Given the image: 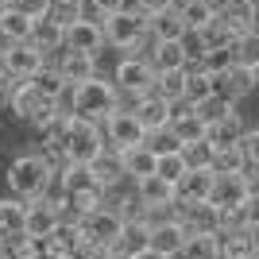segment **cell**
I'll return each mask as SVG.
<instances>
[{
	"mask_svg": "<svg viewBox=\"0 0 259 259\" xmlns=\"http://www.w3.org/2000/svg\"><path fill=\"white\" fill-rule=\"evenodd\" d=\"M251 240H255V251H259V225L251 228Z\"/></svg>",
	"mask_w": 259,
	"mask_h": 259,
	"instance_id": "56",
	"label": "cell"
},
{
	"mask_svg": "<svg viewBox=\"0 0 259 259\" xmlns=\"http://www.w3.org/2000/svg\"><path fill=\"white\" fill-rule=\"evenodd\" d=\"M89 170H93V178H97L105 190H116V186L128 182V174H124V155H120L116 147H108V143L89 159Z\"/></svg>",
	"mask_w": 259,
	"mask_h": 259,
	"instance_id": "14",
	"label": "cell"
},
{
	"mask_svg": "<svg viewBox=\"0 0 259 259\" xmlns=\"http://www.w3.org/2000/svg\"><path fill=\"white\" fill-rule=\"evenodd\" d=\"M190 170L182 159V151H166V155H155V174L159 178H166V182H178L182 174Z\"/></svg>",
	"mask_w": 259,
	"mask_h": 259,
	"instance_id": "39",
	"label": "cell"
},
{
	"mask_svg": "<svg viewBox=\"0 0 259 259\" xmlns=\"http://www.w3.org/2000/svg\"><path fill=\"white\" fill-rule=\"evenodd\" d=\"M43 66H47V54L39 51L31 39H27V43H8L4 47V74L8 77L27 81V77H31L35 70H43Z\"/></svg>",
	"mask_w": 259,
	"mask_h": 259,
	"instance_id": "10",
	"label": "cell"
},
{
	"mask_svg": "<svg viewBox=\"0 0 259 259\" xmlns=\"http://www.w3.org/2000/svg\"><path fill=\"white\" fill-rule=\"evenodd\" d=\"M108 259H136V255H124V251H108Z\"/></svg>",
	"mask_w": 259,
	"mask_h": 259,
	"instance_id": "55",
	"label": "cell"
},
{
	"mask_svg": "<svg viewBox=\"0 0 259 259\" xmlns=\"http://www.w3.org/2000/svg\"><path fill=\"white\" fill-rule=\"evenodd\" d=\"M244 186H248V197H259V166H244Z\"/></svg>",
	"mask_w": 259,
	"mask_h": 259,
	"instance_id": "51",
	"label": "cell"
},
{
	"mask_svg": "<svg viewBox=\"0 0 259 259\" xmlns=\"http://www.w3.org/2000/svg\"><path fill=\"white\" fill-rule=\"evenodd\" d=\"M12 8H20L31 20H43L47 12H51V0H12Z\"/></svg>",
	"mask_w": 259,
	"mask_h": 259,
	"instance_id": "47",
	"label": "cell"
},
{
	"mask_svg": "<svg viewBox=\"0 0 259 259\" xmlns=\"http://www.w3.org/2000/svg\"><path fill=\"white\" fill-rule=\"evenodd\" d=\"M143 35H147V16H143L140 8L124 4L120 12L105 16V43L112 47V51H124V54H132V47L140 43Z\"/></svg>",
	"mask_w": 259,
	"mask_h": 259,
	"instance_id": "3",
	"label": "cell"
},
{
	"mask_svg": "<svg viewBox=\"0 0 259 259\" xmlns=\"http://www.w3.org/2000/svg\"><path fill=\"white\" fill-rule=\"evenodd\" d=\"M4 105H8V112H12L16 120H23V124H31V128H35L39 120H47L54 108H58V101H47L43 93L31 85V81H16Z\"/></svg>",
	"mask_w": 259,
	"mask_h": 259,
	"instance_id": "6",
	"label": "cell"
},
{
	"mask_svg": "<svg viewBox=\"0 0 259 259\" xmlns=\"http://www.w3.org/2000/svg\"><path fill=\"white\" fill-rule=\"evenodd\" d=\"M132 8H140L143 16H151V12H159V8H170V4H178V0H128Z\"/></svg>",
	"mask_w": 259,
	"mask_h": 259,
	"instance_id": "50",
	"label": "cell"
},
{
	"mask_svg": "<svg viewBox=\"0 0 259 259\" xmlns=\"http://www.w3.org/2000/svg\"><path fill=\"white\" fill-rule=\"evenodd\" d=\"M120 155H124V174H128V182L155 174V151L147 143H136V147H128V151H120Z\"/></svg>",
	"mask_w": 259,
	"mask_h": 259,
	"instance_id": "29",
	"label": "cell"
},
{
	"mask_svg": "<svg viewBox=\"0 0 259 259\" xmlns=\"http://www.w3.org/2000/svg\"><path fill=\"white\" fill-rule=\"evenodd\" d=\"M182 159L190 170H201V166H209L213 162V143L209 140H194V143H182Z\"/></svg>",
	"mask_w": 259,
	"mask_h": 259,
	"instance_id": "41",
	"label": "cell"
},
{
	"mask_svg": "<svg viewBox=\"0 0 259 259\" xmlns=\"http://www.w3.org/2000/svg\"><path fill=\"white\" fill-rule=\"evenodd\" d=\"M23 209H27V201H20V197H0V236L23 232Z\"/></svg>",
	"mask_w": 259,
	"mask_h": 259,
	"instance_id": "35",
	"label": "cell"
},
{
	"mask_svg": "<svg viewBox=\"0 0 259 259\" xmlns=\"http://www.w3.org/2000/svg\"><path fill=\"white\" fill-rule=\"evenodd\" d=\"M182 244H186V228L178 225V217L151 225V251H159V255H178Z\"/></svg>",
	"mask_w": 259,
	"mask_h": 259,
	"instance_id": "19",
	"label": "cell"
},
{
	"mask_svg": "<svg viewBox=\"0 0 259 259\" xmlns=\"http://www.w3.org/2000/svg\"><path fill=\"white\" fill-rule=\"evenodd\" d=\"M178 259H221V244H217V232H190L178 251Z\"/></svg>",
	"mask_w": 259,
	"mask_h": 259,
	"instance_id": "30",
	"label": "cell"
},
{
	"mask_svg": "<svg viewBox=\"0 0 259 259\" xmlns=\"http://www.w3.org/2000/svg\"><path fill=\"white\" fill-rule=\"evenodd\" d=\"M136 259H170V255H159V251H151V248H147V251H140Z\"/></svg>",
	"mask_w": 259,
	"mask_h": 259,
	"instance_id": "53",
	"label": "cell"
},
{
	"mask_svg": "<svg viewBox=\"0 0 259 259\" xmlns=\"http://www.w3.org/2000/svg\"><path fill=\"white\" fill-rule=\"evenodd\" d=\"M251 89H255V70H248V66H240V62H232L228 70L213 74V93L232 101V105H236L240 97H248Z\"/></svg>",
	"mask_w": 259,
	"mask_h": 259,
	"instance_id": "12",
	"label": "cell"
},
{
	"mask_svg": "<svg viewBox=\"0 0 259 259\" xmlns=\"http://www.w3.org/2000/svg\"><path fill=\"white\" fill-rule=\"evenodd\" d=\"M66 51H81V54L101 58V54L112 51V47L105 43V27H101V23L74 20V23H66Z\"/></svg>",
	"mask_w": 259,
	"mask_h": 259,
	"instance_id": "11",
	"label": "cell"
},
{
	"mask_svg": "<svg viewBox=\"0 0 259 259\" xmlns=\"http://www.w3.org/2000/svg\"><path fill=\"white\" fill-rule=\"evenodd\" d=\"M201 39H205V47L209 51H217V47H232V39H236V31L228 27L221 16H213V20L201 27Z\"/></svg>",
	"mask_w": 259,
	"mask_h": 259,
	"instance_id": "38",
	"label": "cell"
},
{
	"mask_svg": "<svg viewBox=\"0 0 259 259\" xmlns=\"http://www.w3.org/2000/svg\"><path fill=\"white\" fill-rule=\"evenodd\" d=\"M47 62H54L58 66V74L66 77V85H77V81H85V77H93V74H101L97 70V58L93 54H81V51H58L54 58H47Z\"/></svg>",
	"mask_w": 259,
	"mask_h": 259,
	"instance_id": "15",
	"label": "cell"
},
{
	"mask_svg": "<svg viewBox=\"0 0 259 259\" xmlns=\"http://www.w3.org/2000/svg\"><path fill=\"white\" fill-rule=\"evenodd\" d=\"M205 4H209L213 12H225V8H228V0H205Z\"/></svg>",
	"mask_w": 259,
	"mask_h": 259,
	"instance_id": "54",
	"label": "cell"
},
{
	"mask_svg": "<svg viewBox=\"0 0 259 259\" xmlns=\"http://www.w3.org/2000/svg\"><path fill=\"white\" fill-rule=\"evenodd\" d=\"M213 93V74H209L201 62H190L186 66V101H201V97H209Z\"/></svg>",
	"mask_w": 259,
	"mask_h": 259,
	"instance_id": "33",
	"label": "cell"
},
{
	"mask_svg": "<svg viewBox=\"0 0 259 259\" xmlns=\"http://www.w3.org/2000/svg\"><path fill=\"white\" fill-rule=\"evenodd\" d=\"M151 248V225L147 221H124L112 251H124V255H140V251Z\"/></svg>",
	"mask_w": 259,
	"mask_h": 259,
	"instance_id": "22",
	"label": "cell"
},
{
	"mask_svg": "<svg viewBox=\"0 0 259 259\" xmlns=\"http://www.w3.org/2000/svg\"><path fill=\"white\" fill-rule=\"evenodd\" d=\"M174 217L178 225L190 232H221V209L213 201H174Z\"/></svg>",
	"mask_w": 259,
	"mask_h": 259,
	"instance_id": "9",
	"label": "cell"
},
{
	"mask_svg": "<svg viewBox=\"0 0 259 259\" xmlns=\"http://www.w3.org/2000/svg\"><path fill=\"white\" fill-rule=\"evenodd\" d=\"M27 81H31V85L39 89V93H43L47 101H58V97L66 93V77L58 74V66H54V62H47L43 70H35V74L27 77Z\"/></svg>",
	"mask_w": 259,
	"mask_h": 259,
	"instance_id": "32",
	"label": "cell"
},
{
	"mask_svg": "<svg viewBox=\"0 0 259 259\" xmlns=\"http://www.w3.org/2000/svg\"><path fill=\"white\" fill-rule=\"evenodd\" d=\"M128 108L136 112V120H140L147 132L166 128V124H170V101H162L155 89H147V93H140V97H132Z\"/></svg>",
	"mask_w": 259,
	"mask_h": 259,
	"instance_id": "13",
	"label": "cell"
},
{
	"mask_svg": "<svg viewBox=\"0 0 259 259\" xmlns=\"http://www.w3.org/2000/svg\"><path fill=\"white\" fill-rule=\"evenodd\" d=\"M31 43L39 47L47 58H54V54L66 47V27H62V23H54L51 16H43V20L31 23Z\"/></svg>",
	"mask_w": 259,
	"mask_h": 259,
	"instance_id": "24",
	"label": "cell"
},
{
	"mask_svg": "<svg viewBox=\"0 0 259 259\" xmlns=\"http://www.w3.org/2000/svg\"><path fill=\"white\" fill-rule=\"evenodd\" d=\"M232 62L248 66V70H259V27L232 39Z\"/></svg>",
	"mask_w": 259,
	"mask_h": 259,
	"instance_id": "34",
	"label": "cell"
},
{
	"mask_svg": "<svg viewBox=\"0 0 259 259\" xmlns=\"http://www.w3.org/2000/svg\"><path fill=\"white\" fill-rule=\"evenodd\" d=\"M217 174L209 166L201 170H186L178 182H174V201H209V190H213Z\"/></svg>",
	"mask_w": 259,
	"mask_h": 259,
	"instance_id": "17",
	"label": "cell"
},
{
	"mask_svg": "<svg viewBox=\"0 0 259 259\" xmlns=\"http://www.w3.org/2000/svg\"><path fill=\"white\" fill-rule=\"evenodd\" d=\"M232 108H236V105H232V101H225V97H217V93H209V97H201V101H197V105H194V112H197V116H201V120H205V124H213V120L228 116Z\"/></svg>",
	"mask_w": 259,
	"mask_h": 259,
	"instance_id": "40",
	"label": "cell"
},
{
	"mask_svg": "<svg viewBox=\"0 0 259 259\" xmlns=\"http://www.w3.org/2000/svg\"><path fill=\"white\" fill-rule=\"evenodd\" d=\"M143 143H147V147H151L155 155L182 151V143H178V136L170 132V124H166V128H155V132H147V136H143Z\"/></svg>",
	"mask_w": 259,
	"mask_h": 259,
	"instance_id": "43",
	"label": "cell"
},
{
	"mask_svg": "<svg viewBox=\"0 0 259 259\" xmlns=\"http://www.w3.org/2000/svg\"><path fill=\"white\" fill-rule=\"evenodd\" d=\"M4 182H8V194L20 197V201H35L43 197L47 190L54 186V174L35 151H23L4 166Z\"/></svg>",
	"mask_w": 259,
	"mask_h": 259,
	"instance_id": "2",
	"label": "cell"
},
{
	"mask_svg": "<svg viewBox=\"0 0 259 259\" xmlns=\"http://www.w3.org/2000/svg\"><path fill=\"white\" fill-rule=\"evenodd\" d=\"M255 89H259V70H255Z\"/></svg>",
	"mask_w": 259,
	"mask_h": 259,
	"instance_id": "58",
	"label": "cell"
},
{
	"mask_svg": "<svg viewBox=\"0 0 259 259\" xmlns=\"http://www.w3.org/2000/svg\"><path fill=\"white\" fill-rule=\"evenodd\" d=\"M132 190L140 194L143 209H151V205H174V182H166V178H159V174L136 178V182H132Z\"/></svg>",
	"mask_w": 259,
	"mask_h": 259,
	"instance_id": "20",
	"label": "cell"
},
{
	"mask_svg": "<svg viewBox=\"0 0 259 259\" xmlns=\"http://www.w3.org/2000/svg\"><path fill=\"white\" fill-rule=\"evenodd\" d=\"M147 31H151L155 39H182L186 23H182V16H178V4L151 12V16H147Z\"/></svg>",
	"mask_w": 259,
	"mask_h": 259,
	"instance_id": "27",
	"label": "cell"
},
{
	"mask_svg": "<svg viewBox=\"0 0 259 259\" xmlns=\"http://www.w3.org/2000/svg\"><path fill=\"white\" fill-rule=\"evenodd\" d=\"M108 251H112V248H105V244H93V240L81 236V244H77L74 259H108Z\"/></svg>",
	"mask_w": 259,
	"mask_h": 259,
	"instance_id": "49",
	"label": "cell"
},
{
	"mask_svg": "<svg viewBox=\"0 0 259 259\" xmlns=\"http://www.w3.org/2000/svg\"><path fill=\"white\" fill-rule=\"evenodd\" d=\"M54 182H58V190H62V194H89V190H105V186L93 178L89 162H70V166H66Z\"/></svg>",
	"mask_w": 259,
	"mask_h": 259,
	"instance_id": "25",
	"label": "cell"
},
{
	"mask_svg": "<svg viewBox=\"0 0 259 259\" xmlns=\"http://www.w3.org/2000/svg\"><path fill=\"white\" fill-rule=\"evenodd\" d=\"M8 4H12V0H0V8H8Z\"/></svg>",
	"mask_w": 259,
	"mask_h": 259,
	"instance_id": "57",
	"label": "cell"
},
{
	"mask_svg": "<svg viewBox=\"0 0 259 259\" xmlns=\"http://www.w3.org/2000/svg\"><path fill=\"white\" fill-rule=\"evenodd\" d=\"M31 16H23L20 8H0V35H4V43H27L31 39Z\"/></svg>",
	"mask_w": 259,
	"mask_h": 259,
	"instance_id": "28",
	"label": "cell"
},
{
	"mask_svg": "<svg viewBox=\"0 0 259 259\" xmlns=\"http://www.w3.org/2000/svg\"><path fill=\"white\" fill-rule=\"evenodd\" d=\"M155 93L162 101H182L186 97V70H162V74H155Z\"/></svg>",
	"mask_w": 259,
	"mask_h": 259,
	"instance_id": "36",
	"label": "cell"
},
{
	"mask_svg": "<svg viewBox=\"0 0 259 259\" xmlns=\"http://www.w3.org/2000/svg\"><path fill=\"white\" fill-rule=\"evenodd\" d=\"M35 155H39V159H43L47 166H51V174H54V178H58V174H62L66 166H70V155H66V147H62V143H39V147H35Z\"/></svg>",
	"mask_w": 259,
	"mask_h": 259,
	"instance_id": "42",
	"label": "cell"
},
{
	"mask_svg": "<svg viewBox=\"0 0 259 259\" xmlns=\"http://www.w3.org/2000/svg\"><path fill=\"white\" fill-rule=\"evenodd\" d=\"M178 16H182V23H186V31H201L209 20H213L217 12L209 8L205 0H182L178 4Z\"/></svg>",
	"mask_w": 259,
	"mask_h": 259,
	"instance_id": "37",
	"label": "cell"
},
{
	"mask_svg": "<svg viewBox=\"0 0 259 259\" xmlns=\"http://www.w3.org/2000/svg\"><path fill=\"white\" fill-rule=\"evenodd\" d=\"M147 62L155 66V74H162V70H186V51L178 39H155Z\"/></svg>",
	"mask_w": 259,
	"mask_h": 259,
	"instance_id": "26",
	"label": "cell"
},
{
	"mask_svg": "<svg viewBox=\"0 0 259 259\" xmlns=\"http://www.w3.org/2000/svg\"><path fill=\"white\" fill-rule=\"evenodd\" d=\"M62 147H66V155H70V162H89L101 147H105V132H101L97 120L70 116V128H66Z\"/></svg>",
	"mask_w": 259,
	"mask_h": 259,
	"instance_id": "5",
	"label": "cell"
},
{
	"mask_svg": "<svg viewBox=\"0 0 259 259\" xmlns=\"http://www.w3.org/2000/svg\"><path fill=\"white\" fill-rule=\"evenodd\" d=\"M58 108L101 124L108 112L120 108V89L112 85V77L93 74V77H85V81H77V85H66V93L58 97Z\"/></svg>",
	"mask_w": 259,
	"mask_h": 259,
	"instance_id": "1",
	"label": "cell"
},
{
	"mask_svg": "<svg viewBox=\"0 0 259 259\" xmlns=\"http://www.w3.org/2000/svg\"><path fill=\"white\" fill-rule=\"evenodd\" d=\"M201 66H205L209 74H221V70H228V66H232V47H217V51H205Z\"/></svg>",
	"mask_w": 259,
	"mask_h": 259,
	"instance_id": "45",
	"label": "cell"
},
{
	"mask_svg": "<svg viewBox=\"0 0 259 259\" xmlns=\"http://www.w3.org/2000/svg\"><path fill=\"white\" fill-rule=\"evenodd\" d=\"M240 147H244V159H248V166H259V128H248V132H244Z\"/></svg>",
	"mask_w": 259,
	"mask_h": 259,
	"instance_id": "46",
	"label": "cell"
},
{
	"mask_svg": "<svg viewBox=\"0 0 259 259\" xmlns=\"http://www.w3.org/2000/svg\"><path fill=\"white\" fill-rule=\"evenodd\" d=\"M178 43H182V51H186V66H190V62H201V58H205V51H209L205 39H201V31H186Z\"/></svg>",
	"mask_w": 259,
	"mask_h": 259,
	"instance_id": "44",
	"label": "cell"
},
{
	"mask_svg": "<svg viewBox=\"0 0 259 259\" xmlns=\"http://www.w3.org/2000/svg\"><path fill=\"white\" fill-rule=\"evenodd\" d=\"M248 197V186H244V174H217L213 178V190H209V201H213L221 213L228 209H240Z\"/></svg>",
	"mask_w": 259,
	"mask_h": 259,
	"instance_id": "16",
	"label": "cell"
},
{
	"mask_svg": "<svg viewBox=\"0 0 259 259\" xmlns=\"http://www.w3.org/2000/svg\"><path fill=\"white\" fill-rule=\"evenodd\" d=\"M77 225H81V236L93 240V244H105V248H112L120 236V228H124V221H120V213L112 205H97L93 213L77 217Z\"/></svg>",
	"mask_w": 259,
	"mask_h": 259,
	"instance_id": "8",
	"label": "cell"
},
{
	"mask_svg": "<svg viewBox=\"0 0 259 259\" xmlns=\"http://www.w3.org/2000/svg\"><path fill=\"white\" fill-rule=\"evenodd\" d=\"M101 132H105V143H108V147H116V151H128V147L143 143V136H147V128L136 120V112L124 108V105L101 120Z\"/></svg>",
	"mask_w": 259,
	"mask_h": 259,
	"instance_id": "7",
	"label": "cell"
},
{
	"mask_svg": "<svg viewBox=\"0 0 259 259\" xmlns=\"http://www.w3.org/2000/svg\"><path fill=\"white\" fill-rule=\"evenodd\" d=\"M236 217H240L244 228H255L259 225V197H244V205L236 209Z\"/></svg>",
	"mask_w": 259,
	"mask_h": 259,
	"instance_id": "48",
	"label": "cell"
},
{
	"mask_svg": "<svg viewBox=\"0 0 259 259\" xmlns=\"http://www.w3.org/2000/svg\"><path fill=\"white\" fill-rule=\"evenodd\" d=\"M244 166H248V159H244V147H240V143L213 147V162H209L213 174H244Z\"/></svg>",
	"mask_w": 259,
	"mask_h": 259,
	"instance_id": "31",
	"label": "cell"
},
{
	"mask_svg": "<svg viewBox=\"0 0 259 259\" xmlns=\"http://www.w3.org/2000/svg\"><path fill=\"white\" fill-rule=\"evenodd\" d=\"M255 259H259V251H255Z\"/></svg>",
	"mask_w": 259,
	"mask_h": 259,
	"instance_id": "59",
	"label": "cell"
},
{
	"mask_svg": "<svg viewBox=\"0 0 259 259\" xmlns=\"http://www.w3.org/2000/svg\"><path fill=\"white\" fill-rule=\"evenodd\" d=\"M93 4H97V8L105 12V16H112V12H120L124 4H128V0H93Z\"/></svg>",
	"mask_w": 259,
	"mask_h": 259,
	"instance_id": "52",
	"label": "cell"
},
{
	"mask_svg": "<svg viewBox=\"0 0 259 259\" xmlns=\"http://www.w3.org/2000/svg\"><path fill=\"white\" fill-rule=\"evenodd\" d=\"M244 132H248V124H244V116L232 108L228 116L205 124V140L213 143V147H225V143H240V140H244Z\"/></svg>",
	"mask_w": 259,
	"mask_h": 259,
	"instance_id": "21",
	"label": "cell"
},
{
	"mask_svg": "<svg viewBox=\"0 0 259 259\" xmlns=\"http://www.w3.org/2000/svg\"><path fill=\"white\" fill-rule=\"evenodd\" d=\"M112 85L120 89V97H140L155 89V66L140 54H120V62L112 66Z\"/></svg>",
	"mask_w": 259,
	"mask_h": 259,
	"instance_id": "4",
	"label": "cell"
},
{
	"mask_svg": "<svg viewBox=\"0 0 259 259\" xmlns=\"http://www.w3.org/2000/svg\"><path fill=\"white\" fill-rule=\"evenodd\" d=\"M217 244H221V259H255L251 228H221Z\"/></svg>",
	"mask_w": 259,
	"mask_h": 259,
	"instance_id": "18",
	"label": "cell"
},
{
	"mask_svg": "<svg viewBox=\"0 0 259 259\" xmlns=\"http://www.w3.org/2000/svg\"><path fill=\"white\" fill-rule=\"evenodd\" d=\"M217 16H221L236 35L255 31V27H259V4H255V0H228V8L217 12Z\"/></svg>",
	"mask_w": 259,
	"mask_h": 259,
	"instance_id": "23",
	"label": "cell"
}]
</instances>
